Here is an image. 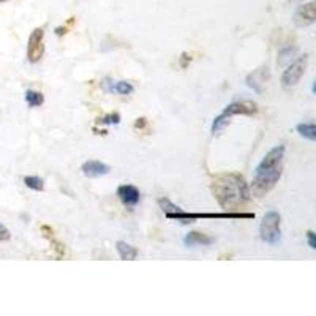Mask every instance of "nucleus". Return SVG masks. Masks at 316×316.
<instances>
[{"label":"nucleus","instance_id":"f257e3e1","mask_svg":"<svg viewBox=\"0 0 316 316\" xmlns=\"http://www.w3.org/2000/svg\"><path fill=\"white\" fill-rule=\"evenodd\" d=\"M210 188L222 209L231 212L246 204L252 198L250 185L246 184L240 174L236 172H223L214 176Z\"/></svg>","mask_w":316,"mask_h":316},{"label":"nucleus","instance_id":"f03ea898","mask_svg":"<svg viewBox=\"0 0 316 316\" xmlns=\"http://www.w3.org/2000/svg\"><path fill=\"white\" fill-rule=\"evenodd\" d=\"M284 146H275L264 155L261 163L256 166V172L253 182L250 185V193L256 198H262L268 194L274 186L278 184L283 172V158H284Z\"/></svg>","mask_w":316,"mask_h":316},{"label":"nucleus","instance_id":"7ed1b4c3","mask_svg":"<svg viewBox=\"0 0 316 316\" xmlns=\"http://www.w3.org/2000/svg\"><path fill=\"white\" fill-rule=\"evenodd\" d=\"M166 218L177 220L182 223H193L196 220H252L254 218V214L252 212H185V210H177L166 214Z\"/></svg>","mask_w":316,"mask_h":316},{"label":"nucleus","instance_id":"20e7f679","mask_svg":"<svg viewBox=\"0 0 316 316\" xmlns=\"http://www.w3.org/2000/svg\"><path fill=\"white\" fill-rule=\"evenodd\" d=\"M256 112H258V106H256V103H253V102L244 100V102L230 103L223 110V112H220L218 116L214 118L210 132L215 136V134H218L223 130V128L230 124V118L231 117H234V116H253Z\"/></svg>","mask_w":316,"mask_h":316},{"label":"nucleus","instance_id":"39448f33","mask_svg":"<svg viewBox=\"0 0 316 316\" xmlns=\"http://www.w3.org/2000/svg\"><path fill=\"white\" fill-rule=\"evenodd\" d=\"M280 224H282V216L276 210H269L266 212L262 216V222L260 226V234L261 240L266 244H276L280 240Z\"/></svg>","mask_w":316,"mask_h":316},{"label":"nucleus","instance_id":"423d86ee","mask_svg":"<svg viewBox=\"0 0 316 316\" xmlns=\"http://www.w3.org/2000/svg\"><path fill=\"white\" fill-rule=\"evenodd\" d=\"M307 64H308V56L304 54L286 66V70L282 74V86L283 88H291L294 86H298V82L300 81V78L304 76L305 70H307Z\"/></svg>","mask_w":316,"mask_h":316},{"label":"nucleus","instance_id":"0eeeda50","mask_svg":"<svg viewBox=\"0 0 316 316\" xmlns=\"http://www.w3.org/2000/svg\"><path fill=\"white\" fill-rule=\"evenodd\" d=\"M43 54H44V32L43 28H34L27 43V60L30 64H36L42 60Z\"/></svg>","mask_w":316,"mask_h":316},{"label":"nucleus","instance_id":"6e6552de","mask_svg":"<svg viewBox=\"0 0 316 316\" xmlns=\"http://www.w3.org/2000/svg\"><path fill=\"white\" fill-rule=\"evenodd\" d=\"M102 88L108 94L116 95H132L134 92V87L128 81H114L111 78H104L102 81Z\"/></svg>","mask_w":316,"mask_h":316},{"label":"nucleus","instance_id":"1a4fd4ad","mask_svg":"<svg viewBox=\"0 0 316 316\" xmlns=\"http://www.w3.org/2000/svg\"><path fill=\"white\" fill-rule=\"evenodd\" d=\"M117 196H118V200L122 201V204L126 206V207H134L141 200L140 190H138L134 185H130V184H124V185L118 186Z\"/></svg>","mask_w":316,"mask_h":316},{"label":"nucleus","instance_id":"9d476101","mask_svg":"<svg viewBox=\"0 0 316 316\" xmlns=\"http://www.w3.org/2000/svg\"><path fill=\"white\" fill-rule=\"evenodd\" d=\"M314 2H308L304 4L302 6H299L294 13V22L299 27H308L314 22Z\"/></svg>","mask_w":316,"mask_h":316},{"label":"nucleus","instance_id":"9b49d317","mask_svg":"<svg viewBox=\"0 0 316 316\" xmlns=\"http://www.w3.org/2000/svg\"><path fill=\"white\" fill-rule=\"evenodd\" d=\"M81 171L86 177H92V179H95V177H102V176H106L110 174L111 168L108 166L106 163L103 162H98V160H87L82 163L81 166Z\"/></svg>","mask_w":316,"mask_h":316},{"label":"nucleus","instance_id":"f8f14e48","mask_svg":"<svg viewBox=\"0 0 316 316\" xmlns=\"http://www.w3.org/2000/svg\"><path fill=\"white\" fill-rule=\"evenodd\" d=\"M269 79V68L262 66L260 70L253 72L252 74L246 76V86L252 87L253 90H256L258 94L262 92V86L266 84V81Z\"/></svg>","mask_w":316,"mask_h":316},{"label":"nucleus","instance_id":"ddd939ff","mask_svg":"<svg viewBox=\"0 0 316 316\" xmlns=\"http://www.w3.org/2000/svg\"><path fill=\"white\" fill-rule=\"evenodd\" d=\"M215 242L214 237L202 234V232H198V231H192L184 237V244L186 246H196V245H202V246H209Z\"/></svg>","mask_w":316,"mask_h":316},{"label":"nucleus","instance_id":"4468645a","mask_svg":"<svg viewBox=\"0 0 316 316\" xmlns=\"http://www.w3.org/2000/svg\"><path fill=\"white\" fill-rule=\"evenodd\" d=\"M42 232L43 236L46 237V239L51 242V246H52V250L56 252V258L57 260H60L62 256L65 254V246L60 240H57L56 239V236H54V231L49 228V226H42Z\"/></svg>","mask_w":316,"mask_h":316},{"label":"nucleus","instance_id":"2eb2a0df","mask_svg":"<svg viewBox=\"0 0 316 316\" xmlns=\"http://www.w3.org/2000/svg\"><path fill=\"white\" fill-rule=\"evenodd\" d=\"M116 248H117V253H118V256H120L122 260H125V261H133V260H136L138 250L134 248L133 245L126 244L124 240H118L116 244Z\"/></svg>","mask_w":316,"mask_h":316},{"label":"nucleus","instance_id":"dca6fc26","mask_svg":"<svg viewBox=\"0 0 316 316\" xmlns=\"http://www.w3.org/2000/svg\"><path fill=\"white\" fill-rule=\"evenodd\" d=\"M298 133L308 141H316V125L313 122H302L296 126Z\"/></svg>","mask_w":316,"mask_h":316},{"label":"nucleus","instance_id":"f3484780","mask_svg":"<svg viewBox=\"0 0 316 316\" xmlns=\"http://www.w3.org/2000/svg\"><path fill=\"white\" fill-rule=\"evenodd\" d=\"M24 98H26V103L28 104V108H38L42 106L44 103V96L42 92H36V90H26L24 94Z\"/></svg>","mask_w":316,"mask_h":316},{"label":"nucleus","instance_id":"a211bd4d","mask_svg":"<svg viewBox=\"0 0 316 316\" xmlns=\"http://www.w3.org/2000/svg\"><path fill=\"white\" fill-rule=\"evenodd\" d=\"M24 184L27 188H30L34 192H43L44 190V180L38 176H26Z\"/></svg>","mask_w":316,"mask_h":316},{"label":"nucleus","instance_id":"6ab92c4d","mask_svg":"<svg viewBox=\"0 0 316 316\" xmlns=\"http://www.w3.org/2000/svg\"><path fill=\"white\" fill-rule=\"evenodd\" d=\"M158 206H160V209L166 214H171V212H177V210H180V207L179 206H176L172 204L168 198H162V200H158Z\"/></svg>","mask_w":316,"mask_h":316},{"label":"nucleus","instance_id":"aec40b11","mask_svg":"<svg viewBox=\"0 0 316 316\" xmlns=\"http://www.w3.org/2000/svg\"><path fill=\"white\" fill-rule=\"evenodd\" d=\"M118 122H120V116H118L117 112L106 114V116L100 117V118L96 120L98 125H117Z\"/></svg>","mask_w":316,"mask_h":316},{"label":"nucleus","instance_id":"412c9836","mask_svg":"<svg viewBox=\"0 0 316 316\" xmlns=\"http://www.w3.org/2000/svg\"><path fill=\"white\" fill-rule=\"evenodd\" d=\"M298 52V48H291V46H286L280 51V58H278V65H283L284 60H291V57L296 56Z\"/></svg>","mask_w":316,"mask_h":316},{"label":"nucleus","instance_id":"4be33fe9","mask_svg":"<svg viewBox=\"0 0 316 316\" xmlns=\"http://www.w3.org/2000/svg\"><path fill=\"white\" fill-rule=\"evenodd\" d=\"M307 240H308V246L312 250L316 248V237H314V232L313 231H308L307 232Z\"/></svg>","mask_w":316,"mask_h":316},{"label":"nucleus","instance_id":"5701e85b","mask_svg":"<svg viewBox=\"0 0 316 316\" xmlns=\"http://www.w3.org/2000/svg\"><path fill=\"white\" fill-rule=\"evenodd\" d=\"M8 239H10V231L5 228L2 223H0V242L8 240Z\"/></svg>","mask_w":316,"mask_h":316},{"label":"nucleus","instance_id":"b1692460","mask_svg":"<svg viewBox=\"0 0 316 316\" xmlns=\"http://www.w3.org/2000/svg\"><path fill=\"white\" fill-rule=\"evenodd\" d=\"M147 125V120H146V118L144 117H141V118H138V120L134 122V128H140V130H141V128H144Z\"/></svg>","mask_w":316,"mask_h":316},{"label":"nucleus","instance_id":"393cba45","mask_svg":"<svg viewBox=\"0 0 316 316\" xmlns=\"http://www.w3.org/2000/svg\"><path fill=\"white\" fill-rule=\"evenodd\" d=\"M182 57H184L182 58V66L185 68L186 66V60H192V57H188V54H185V52L182 54Z\"/></svg>","mask_w":316,"mask_h":316},{"label":"nucleus","instance_id":"a878e982","mask_svg":"<svg viewBox=\"0 0 316 316\" xmlns=\"http://www.w3.org/2000/svg\"><path fill=\"white\" fill-rule=\"evenodd\" d=\"M4 2H8V0H0V4H4Z\"/></svg>","mask_w":316,"mask_h":316}]
</instances>
